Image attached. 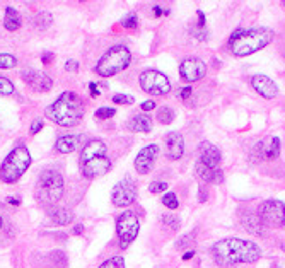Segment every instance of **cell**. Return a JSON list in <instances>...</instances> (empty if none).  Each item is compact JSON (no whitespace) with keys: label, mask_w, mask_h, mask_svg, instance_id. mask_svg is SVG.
Instances as JSON below:
<instances>
[{"label":"cell","mask_w":285,"mask_h":268,"mask_svg":"<svg viewBox=\"0 0 285 268\" xmlns=\"http://www.w3.org/2000/svg\"><path fill=\"white\" fill-rule=\"evenodd\" d=\"M2 224H4V221H2V215H0V229H2Z\"/></svg>","instance_id":"50"},{"label":"cell","mask_w":285,"mask_h":268,"mask_svg":"<svg viewBox=\"0 0 285 268\" xmlns=\"http://www.w3.org/2000/svg\"><path fill=\"white\" fill-rule=\"evenodd\" d=\"M157 120L164 123V125H168V123H173L174 120V111H173V108H169V106H162L161 110L157 111Z\"/></svg>","instance_id":"28"},{"label":"cell","mask_w":285,"mask_h":268,"mask_svg":"<svg viewBox=\"0 0 285 268\" xmlns=\"http://www.w3.org/2000/svg\"><path fill=\"white\" fill-rule=\"evenodd\" d=\"M197 14H198V28L203 29L205 28V21H207V19H205V14L202 11H198Z\"/></svg>","instance_id":"42"},{"label":"cell","mask_w":285,"mask_h":268,"mask_svg":"<svg viewBox=\"0 0 285 268\" xmlns=\"http://www.w3.org/2000/svg\"><path fill=\"white\" fill-rule=\"evenodd\" d=\"M184 152V140L181 137V133L171 132L168 133L166 137V156L171 159V161H178V159L183 157Z\"/></svg>","instance_id":"18"},{"label":"cell","mask_w":285,"mask_h":268,"mask_svg":"<svg viewBox=\"0 0 285 268\" xmlns=\"http://www.w3.org/2000/svg\"><path fill=\"white\" fill-rule=\"evenodd\" d=\"M122 24H123V28L133 29V28H137V24H138V19H137V16H135V14H128V16L125 17L123 21H122Z\"/></svg>","instance_id":"36"},{"label":"cell","mask_w":285,"mask_h":268,"mask_svg":"<svg viewBox=\"0 0 285 268\" xmlns=\"http://www.w3.org/2000/svg\"><path fill=\"white\" fill-rule=\"evenodd\" d=\"M22 24V19L19 16V12L14 7H7L6 9V16H4V28L7 31H17Z\"/></svg>","instance_id":"24"},{"label":"cell","mask_w":285,"mask_h":268,"mask_svg":"<svg viewBox=\"0 0 285 268\" xmlns=\"http://www.w3.org/2000/svg\"><path fill=\"white\" fill-rule=\"evenodd\" d=\"M135 198H137V183L132 178L127 176L114 185L111 193V202L114 207H128L135 202Z\"/></svg>","instance_id":"9"},{"label":"cell","mask_w":285,"mask_h":268,"mask_svg":"<svg viewBox=\"0 0 285 268\" xmlns=\"http://www.w3.org/2000/svg\"><path fill=\"white\" fill-rule=\"evenodd\" d=\"M189 96H192V87H183L181 89V98L183 99H188Z\"/></svg>","instance_id":"45"},{"label":"cell","mask_w":285,"mask_h":268,"mask_svg":"<svg viewBox=\"0 0 285 268\" xmlns=\"http://www.w3.org/2000/svg\"><path fill=\"white\" fill-rule=\"evenodd\" d=\"M46 116L60 127H76L84 116V103L76 92H63L46 108Z\"/></svg>","instance_id":"2"},{"label":"cell","mask_w":285,"mask_h":268,"mask_svg":"<svg viewBox=\"0 0 285 268\" xmlns=\"http://www.w3.org/2000/svg\"><path fill=\"white\" fill-rule=\"evenodd\" d=\"M7 202L11 203V205H16V207L21 205V198H19V197H9Z\"/></svg>","instance_id":"44"},{"label":"cell","mask_w":285,"mask_h":268,"mask_svg":"<svg viewBox=\"0 0 285 268\" xmlns=\"http://www.w3.org/2000/svg\"><path fill=\"white\" fill-rule=\"evenodd\" d=\"M48 219L55 226H67L74 221V213L68 208L63 207H53L48 210Z\"/></svg>","instance_id":"21"},{"label":"cell","mask_w":285,"mask_h":268,"mask_svg":"<svg viewBox=\"0 0 285 268\" xmlns=\"http://www.w3.org/2000/svg\"><path fill=\"white\" fill-rule=\"evenodd\" d=\"M113 101L116 104H132L135 99L132 96H127V94H116V96H113Z\"/></svg>","instance_id":"37"},{"label":"cell","mask_w":285,"mask_h":268,"mask_svg":"<svg viewBox=\"0 0 285 268\" xmlns=\"http://www.w3.org/2000/svg\"><path fill=\"white\" fill-rule=\"evenodd\" d=\"M65 68H67L68 72H77L79 68V63L76 60H68L67 63H65Z\"/></svg>","instance_id":"39"},{"label":"cell","mask_w":285,"mask_h":268,"mask_svg":"<svg viewBox=\"0 0 285 268\" xmlns=\"http://www.w3.org/2000/svg\"><path fill=\"white\" fill-rule=\"evenodd\" d=\"M52 258H53L55 265H58L60 268L67 266V256H65L63 251H55V253H52Z\"/></svg>","instance_id":"33"},{"label":"cell","mask_w":285,"mask_h":268,"mask_svg":"<svg viewBox=\"0 0 285 268\" xmlns=\"http://www.w3.org/2000/svg\"><path fill=\"white\" fill-rule=\"evenodd\" d=\"M273 39V31L268 28L238 29L229 38V48L236 57H246L265 48Z\"/></svg>","instance_id":"3"},{"label":"cell","mask_w":285,"mask_h":268,"mask_svg":"<svg viewBox=\"0 0 285 268\" xmlns=\"http://www.w3.org/2000/svg\"><path fill=\"white\" fill-rule=\"evenodd\" d=\"M79 145V138L77 135H62L55 142V149L62 154H70L74 152Z\"/></svg>","instance_id":"22"},{"label":"cell","mask_w":285,"mask_h":268,"mask_svg":"<svg viewBox=\"0 0 285 268\" xmlns=\"http://www.w3.org/2000/svg\"><path fill=\"white\" fill-rule=\"evenodd\" d=\"M17 65L16 57L11 55V53H0V68L2 70H11Z\"/></svg>","instance_id":"27"},{"label":"cell","mask_w":285,"mask_h":268,"mask_svg":"<svg viewBox=\"0 0 285 268\" xmlns=\"http://www.w3.org/2000/svg\"><path fill=\"white\" fill-rule=\"evenodd\" d=\"M53 57H55L53 53L46 52V53H43V55H41V60H43V63H46V65H48V63L53 60Z\"/></svg>","instance_id":"43"},{"label":"cell","mask_w":285,"mask_h":268,"mask_svg":"<svg viewBox=\"0 0 285 268\" xmlns=\"http://www.w3.org/2000/svg\"><path fill=\"white\" fill-rule=\"evenodd\" d=\"M168 190V183L166 181H152L149 185V191L151 193H161Z\"/></svg>","instance_id":"35"},{"label":"cell","mask_w":285,"mask_h":268,"mask_svg":"<svg viewBox=\"0 0 285 268\" xmlns=\"http://www.w3.org/2000/svg\"><path fill=\"white\" fill-rule=\"evenodd\" d=\"M138 231H140V222H138V217L133 212L127 210L116 219V234L122 248H127L132 245L138 234Z\"/></svg>","instance_id":"7"},{"label":"cell","mask_w":285,"mask_h":268,"mask_svg":"<svg viewBox=\"0 0 285 268\" xmlns=\"http://www.w3.org/2000/svg\"><path fill=\"white\" fill-rule=\"evenodd\" d=\"M106 152H108V147H106V143L104 142H101V140L87 142L81 151V164L82 162L89 161V159H92V157L106 156Z\"/></svg>","instance_id":"20"},{"label":"cell","mask_w":285,"mask_h":268,"mask_svg":"<svg viewBox=\"0 0 285 268\" xmlns=\"http://www.w3.org/2000/svg\"><path fill=\"white\" fill-rule=\"evenodd\" d=\"M253 152L259 161H273L280 154V138L272 137V138H267V140L258 142L254 145Z\"/></svg>","instance_id":"15"},{"label":"cell","mask_w":285,"mask_h":268,"mask_svg":"<svg viewBox=\"0 0 285 268\" xmlns=\"http://www.w3.org/2000/svg\"><path fill=\"white\" fill-rule=\"evenodd\" d=\"M162 14H164V11H162V9L161 7H159V6H156V7H154V16H162Z\"/></svg>","instance_id":"47"},{"label":"cell","mask_w":285,"mask_h":268,"mask_svg":"<svg viewBox=\"0 0 285 268\" xmlns=\"http://www.w3.org/2000/svg\"><path fill=\"white\" fill-rule=\"evenodd\" d=\"M53 22V17L50 12H38L36 17H34V24H36V28L39 29H48L52 26Z\"/></svg>","instance_id":"26"},{"label":"cell","mask_w":285,"mask_h":268,"mask_svg":"<svg viewBox=\"0 0 285 268\" xmlns=\"http://www.w3.org/2000/svg\"><path fill=\"white\" fill-rule=\"evenodd\" d=\"M130 62H132L130 50L123 44H116V46L109 48L101 57V60L96 65V72L101 77H111L114 74L125 70L130 65Z\"/></svg>","instance_id":"6"},{"label":"cell","mask_w":285,"mask_h":268,"mask_svg":"<svg viewBox=\"0 0 285 268\" xmlns=\"http://www.w3.org/2000/svg\"><path fill=\"white\" fill-rule=\"evenodd\" d=\"M192 256H193V250H192V251H188V253H184L183 260H186V261H188V260H189V258H192Z\"/></svg>","instance_id":"49"},{"label":"cell","mask_w":285,"mask_h":268,"mask_svg":"<svg viewBox=\"0 0 285 268\" xmlns=\"http://www.w3.org/2000/svg\"><path fill=\"white\" fill-rule=\"evenodd\" d=\"M205 74H207V65L200 58H186L179 65V76L186 82H197L205 77Z\"/></svg>","instance_id":"11"},{"label":"cell","mask_w":285,"mask_h":268,"mask_svg":"<svg viewBox=\"0 0 285 268\" xmlns=\"http://www.w3.org/2000/svg\"><path fill=\"white\" fill-rule=\"evenodd\" d=\"M14 84L6 77H0V96H11L14 94Z\"/></svg>","instance_id":"29"},{"label":"cell","mask_w":285,"mask_h":268,"mask_svg":"<svg viewBox=\"0 0 285 268\" xmlns=\"http://www.w3.org/2000/svg\"><path fill=\"white\" fill-rule=\"evenodd\" d=\"M195 173H197V176L200 180H203L205 183H213V185H217V183H222L224 180V175L219 167L205 166L198 161H197V166H195Z\"/></svg>","instance_id":"19"},{"label":"cell","mask_w":285,"mask_h":268,"mask_svg":"<svg viewBox=\"0 0 285 268\" xmlns=\"http://www.w3.org/2000/svg\"><path fill=\"white\" fill-rule=\"evenodd\" d=\"M162 203L164 205H166L168 208H178V198H176V195H174L173 191H169V193H166V195L162 197Z\"/></svg>","instance_id":"32"},{"label":"cell","mask_w":285,"mask_h":268,"mask_svg":"<svg viewBox=\"0 0 285 268\" xmlns=\"http://www.w3.org/2000/svg\"><path fill=\"white\" fill-rule=\"evenodd\" d=\"M31 166V154L26 147H16L9 156L4 159L0 166V180L4 183H16L28 167Z\"/></svg>","instance_id":"5"},{"label":"cell","mask_w":285,"mask_h":268,"mask_svg":"<svg viewBox=\"0 0 285 268\" xmlns=\"http://www.w3.org/2000/svg\"><path fill=\"white\" fill-rule=\"evenodd\" d=\"M243 224L244 227L249 231V232H253V234H262V231H263V227H262V219L256 215H248L246 219L243 221Z\"/></svg>","instance_id":"25"},{"label":"cell","mask_w":285,"mask_h":268,"mask_svg":"<svg viewBox=\"0 0 285 268\" xmlns=\"http://www.w3.org/2000/svg\"><path fill=\"white\" fill-rule=\"evenodd\" d=\"M140 86L147 94L152 96H164L171 91V82L162 72L157 70H146L140 76Z\"/></svg>","instance_id":"8"},{"label":"cell","mask_w":285,"mask_h":268,"mask_svg":"<svg viewBox=\"0 0 285 268\" xmlns=\"http://www.w3.org/2000/svg\"><path fill=\"white\" fill-rule=\"evenodd\" d=\"M259 219L272 227L285 226V205L280 200H267L259 207Z\"/></svg>","instance_id":"10"},{"label":"cell","mask_w":285,"mask_h":268,"mask_svg":"<svg viewBox=\"0 0 285 268\" xmlns=\"http://www.w3.org/2000/svg\"><path fill=\"white\" fill-rule=\"evenodd\" d=\"M116 115V110L114 108H108V106H103L96 110V118L98 120H109V118H113Z\"/></svg>","instance_id":"31"},{"label":"cell","mask_w":285,"mask_h":268,"mask_svg":"<svg viewBox=\"0 0 285 268\" xmlns=\"http://www.w3.org/2000/svg\"><path fill=\"white\" fill-rule=\"evenodd\" d=\"M63 195V176L58 171L46 169L38 178L36 198L43 205H55Z\"/></svg>","instance_id":"4"},{"label":"cell","mask_w":285,"mask_h":268,"mask_svg":"<svg viewBox=\"0 0 285 268\" xmlns=\"http://www.w3.org/2000/svg\"><path fill=\"white\" fill-rule=\"evenodd\" d=\"M128 128L132 132H151L152 130V120L147 115H137L128 121Z\"/></svg>","instance_id":"23"},{"label":"cell","mask_w":285,"mask_h":268,"mask_svg":"<svg viewBox=\"0 0 285 268\" xmlns=\"http://www.w3.org/2000/svg\"><path fill=\"white\" fill-rule=\"evenodd\" d=\"M99 268H125V260L122 256H114V258H109L104 263L99 265Z\"/></svg>","instance_id":"30"},{"label":"cell","mask_w":285,"mask_h":268,"mask_svg":"<svg viewBox=\"0 0 285 268\" xmlns=\"http://www.w3.org/2000/svg\"><path fill=\"white\" fill-rule=\"evenodd\" d=\"M283 7H285V0H283Z\"/></svg>","instance_id":"51"},{"label":"cell","mask_w":285,"mask_h":268,"mask_svg":"<svg viewBox=\"0 0 285 268\" xmlns=\"http://www.w3.org/2000/svg\"><path fill=\"white\" fill-rule=\"evenodd\" d=\"M251 84L259 96H263L265 99H273L278 96V87L272 79L267 76H254L251 79Z\"/></svg>","instance_id":"16"},{"label":"cell","mask_w":285,"mask_h":268,"mask_svg":"<svg viewBox=\"0 0 285 268\" xmlns=\"http://www.w3.org/2000/svg\"><path fill=\"white\" fill-rule=\"evenodd\" d=\"M43 128V121L41 120H36V121H33V125H31V133H38L39 130Z\"/></svg>","instance_id":"40"},{"label":"cell","mask_w":285,"mask_h":268,"mask_svg":"<svg viewBox=\"0 0 285 268\" xmlns=\"http://www.w3.org/2000/svg\"><path fill=\"white\" fill-rule=\"evenodd\" d=\"M22 79H24V82H26L28 86L36 92H48L50 89L53 87L52 77L46 76L44 72L34 70V68H28V70H24Z\"/></svg>","instance_id":"12"},{"label":"cell","mask_w":285,"mask_h":268,"mask_svg":"<svg viewBox=\"0 0 285 268\" xmlns=\"http://www.w3.org/2000/svg\"><path fill=\"white\" fill-rule=\"evenodd\" d=\"M89 91H91V96H92V98H98V96H99V89H98V84H96V82H91V84H89Z\"/></svg>","instance_id":"41"},{"label":"cell","mask_w":285,"mask_h":268,"mask_svg":"<svg viewBox=\"0 0 285 268\" xmlns=\"http://www.w3.org/2000/svg\"><path fill=\"white\" fill-rule=\"evenodd\" d=\"M198 154H200L198 162H202V164H205V166L219 167V164H221V151H219L213 143L202 142L198 147Z\"/></svg>","instance_id":"17"},{"label":"cell","mask_w":285,"mask_h":268,"mask_svg":"<svg viewBox=\"0 0 285 268\" xmlns=\"http://www.w3.org/2000/svg\"><path fill=\"white\" fill-rule=\"evenodd\" d=\"M82 231H84V227H82L81 224H79V226H76V227H74V231H72V232H74V234H81Z\"/></svg>","instance_id":"48"},{"label":"cell","mask_w":285,"mask_h":268,"mask_svg":"<svg viewBox=\"0 0 285 268\" xmlns=\"http://www.w3.org/2000/svg\"><path fill=\"white\" fill-rule=\"evenodd\" d=\"M140 108H142L144 111H151V110H154V108H156V101H152V99H149V101H144Z\"/></svg>","instance_id":"38"},{"label":"cell","mask_w":285,"mask_h":268,"mask_svg":"<svg viewBox=\"0 0 285 268\" xmlns=\"http://www.w3.org/2000/svg\"><path fill=\"white\" fill-rule=\"evenodd\" d=\"M207 198H208V195H207V191H205L203 190V186H200V197H198V202H205V200H207Z\"/></svg>","instance_id":"46"},{"label":"cell","mask_w":285,"mask_h":268,"mask_svg":"<svg viewBox=\"0 0 285 268\" xmlns=\"http://www.w3.org/2000/svg\"><path fill=\"white\" fill-rule=\"evenodd\" d=\"M109 169H111V161H109L108 156L92 157V159H89V161L82 162L81 164V171L86 178L104 176Z\"/></svg>","instance_id":"13"},{"label":"cell","mask_w":285,"mask_h":268,"mask_svg":"<svg viewBox=\"0 0 285 268\" xmlns=\"http://www.w3.org/2000/svg\"><path fill=\"white\" fill-rule=\"evenodd\" d=\"M162 222H164L166 226L171 227V229H174V231H178L179 226H181V222H179V219H178V217H174V215H164V217H162Z\"/></svg>","instance_id":"34"},{"label":"cell","mask_w":285,"mask_h":268,"mask_svg":"<svg viewBox=\"0 0 285 268\" xmlns=\"http://www.w3.org/2000/svg\"><path fill=\"white\" fill-rule=\"evenodd\" d=\"M212 255L219 265L231 266L239 263H254L259 260L262 251L251 241H243L238 237L222 239L212 246Z\"/></svg>","instance_id":"1"},{"label":"cell","mask_w":285,"mask_h":268,"mask_svg":"<svg viewBox=\"0 0 285 268\" xmlns=\"http://www.w3.org/2000/svg\"><path fill=\"white\" fill-rule=\"evenodd\" d=\"M157 154H159V147L156 143L144 147L142 151L137 154V157H135V169H137V173H140V175H147L154 167V164H156Z\"/></svg>","instance_id":"14"}]
</instances>
